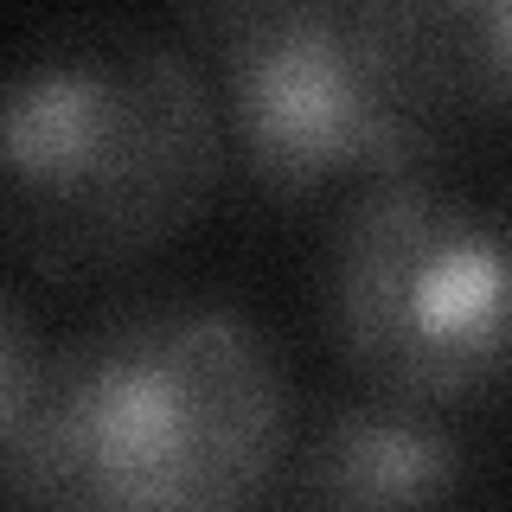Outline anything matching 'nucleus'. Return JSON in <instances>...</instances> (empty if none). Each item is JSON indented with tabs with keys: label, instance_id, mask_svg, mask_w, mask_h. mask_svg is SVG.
Segmentation results:
<instances>
[{
	"label": "nucleus",
	"instance_id": "1",
	"mask_svg": "<svg viewBox=\"0 0 512 512\" xmlns=\"http://www.w3.org/2000/svg\"><path fill=\"white\" fill-rule=\"evenodd\" d=\"M224 109L186 45L135 20H52L0 84V237L90 282L167 250L218 192Z\"/></svg>",
	"mask_w": 512,
	"mask_h": 512
},
{
	"label": "nucleus",
	"instance_id": "2",
	"mask_svg": "<svg viewBox=\"0 0 512 512\" xmlns=\"http://www.w3.org/2000/svg\"><path fill=\"white\" fill-rule=\"evenodd\" d=\"M288 455V365L218 295L122 301L52 352L39 506L256 512L282 487Z\"/></svg>",
	"mask_w": 512,
	"mask_h": 512
},
{
	"label": "nucleus",
	"instance_id": "3",
	"mask_svg": "<svg viewBox=\"0 0 512 512\" xmlns=\"http://www.w3.org/2000/svg\"><path fill=\"white\" fill-rule=\"evenodd\" d=\"M320 320L359 391L461 410L512 384V231L442 173L340 199L320 244Z\"/></svg>",
	"mask_w": 512,
	"mask_h": 512
},
{
	"label": "nucleus",
	"instance_id": "4",
	"mask_svg": "<svg viewBox=\"0 0 512 512\" xmlns=\"http://www.w3.org/2000/svg\"><path fill=\"white\" fill-rule=\"evenodd\" d=\"M186 26L212 52L231 167L269 205H301L333 180L365 186L442 167L448 135L397 96L365 7L237 0L192 7Z\"/></svg>",
	"mask_w": 512,
	"mask_h": 512
},
{
	"label": "nucleus",
	"instance_id": "5",
	"mask_svg": "<svg viewBox=\"0 0 512 512\" xmlns=\"http://www.w3.org/2000/svg\"><path fill=\"white\" fill-rule=\"evenodd\" d=\"M474 468V442L442 410L340 391L295 429L282 512H461Z\"/></svg>",
	"mask_w": 512,
	"mask_h": 512
},
{
	"label": "nucleus",
	"instance_id": "6",
	"mask_svg": "<svg viewBox=\"0 0 512 512\" xmlns=\"http://www.w3.org/2000/svg\"><path fill=\"white\" fill-rule=\"evenodd\" d=\"M365 20L416 122H512V0H372Z\"/></svg>",
	"mask_w": 512,
	"mask_h": 512
},
{
	"label": "nucleus",
	"instance_id": "7",
	"mask_svg": "<svg viewBox=\"0 0 512 512\" xmlns=\"http://www.w3.org/2000/svg\"><path fill=\"white\" fill-rule=\"evenodd\" d=\"M45 384H52V352L39 346L32 308L20 288L0 295V474H7L13 512H32L45 493Z\"/></svg>",
	"mask_w": 512,
	"mask_h": 512
}]
</instances>
